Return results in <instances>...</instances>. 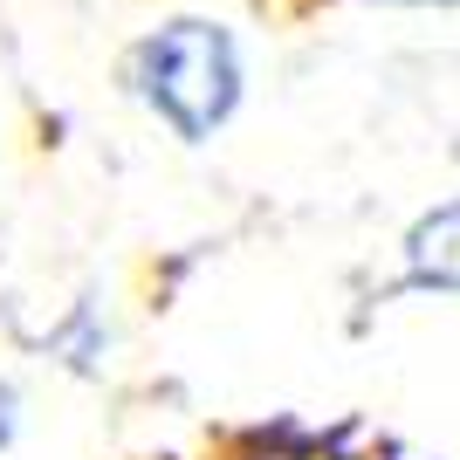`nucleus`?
Instances as JSON below:
<instances>
[{
	"label": "nucleus",
	"instance_id": "obj_1",
	"mask_svg": "<svg viewBox=\"0 0 460 460\" xmlns=\"http://www.w3.org/2000/svg\"><path fill=\"white\" fill-rule=\"evenodd\" d=\"M131 90L152 103L179 137H207L241 103V56L220 21H165L137 41Z\"/></svg>",
	"mask_w": 460,
	"mask_h": 460
},
{
	"label": "nucleus",
	"instance_id": "obj_2",
	"mask_svg": "<svg viewBox=\"0 0 460 460\" xmlns=\"http://www.w3.org/2000/svg\"><path fill=\"white\" fill-rule=\"evenodd\" d=\"M405 275H412L420 288L460 296V207L426 213L420 227L405 234Z\"/></svg>",
	"mask_w": 460,
	"mask_h": 460
},
{
	"label": "nucleus",
	"instance_id": "obj_3",
	"mask_svg": "<svg viewBox=\"0 0 460 460\" xmlns=\"http://www.w3.org/2000/svg\"><path fill=\"white\" fill-rule=\"evenodd\" d=\"M399 7H460V0H399Z\"/></svg>",
	"mask_w": 460,
	"mask_h": 460
}]
</instances>
